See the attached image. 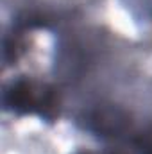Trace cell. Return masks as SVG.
I'll return each mask as SVG.
<instances>
[{
	"label": "cell",
	"mask_w": 152,
	"mask_h": 154,
	"mask_svg": "<svg viewBox=\"0 0 152 154\" xmlns=\"http://www.w3.org/2000/svg\"><path fill=\"white\" fill-rule=\"evenodd\" d=\"M4 106L20 115L36 113L43 118H54L59 111L57 90L31 79H20L4 90Z\"/></svg>",
	"instance_id": "cell-1"
}]
</instances>
